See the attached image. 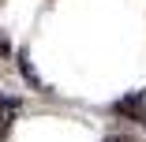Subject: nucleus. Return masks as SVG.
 Returning <instances> with one entry per match:
<instances>
[{
	"mask_svg": "<svg viewBox=\"0 0 146 142\" xmlns=\"http://www.w3.org/2000/svg\"><path fill=\"white\" fill-rule=\"evenodd\" d=\"M112 112L124 116V120L146 124V90H131V94H124L120 101H112Z\"/></svg>",
	"mask_w": 146,
	"mask_h": 142,
	"instance_id": "obj_1",
	"label": "nucleus"
},
{
	"mask_svg": "<svg viewBox=\"0 0 146 142\" xmlns=\"http://www.w3.org/2000/svg\"><path fill=\"white\" fill-rule=\"evenodd\" d=\"M105 142H131V138H120V135H112V138H105Z\"/></svg>",
	"mask_w": 146,
	"mask_h": 142,
	"instance_id": "obj_2",
	"label": "nucleus"
}]
</instances>
